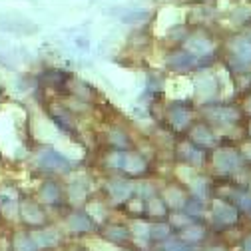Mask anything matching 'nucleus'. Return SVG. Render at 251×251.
<instances>
[{"mask_svg":"<svg viewBox=\"0 0 251 251\" xmlns=\"http://www.w3.org/2000/svg\"><path fill=\"white\" fill-rule=\"evenodd\" d=\"M245 110H247V112H249V114H251V98H249V100H247V104H245Z\"/></svg>","mask_w":251,"mask_h":251,"instance_id":"obj_27","label":"nucleus"},{"mask_svg":"<svg viewBox=\"0 0 251 251\" xmlns=\"http://www.w3.org/2000/svg\"><path fill=\"white\" fill-rule=\"evenodd\" d=\"M247 211H249V213H251V205H249V207H247Z\"/></svg>","mask_w":251,"mask_h":251,"instance_id":"obj_29","label":"nucleus"},{"mask_svg":"<svg viewBox=\"0 0 251 251\" xmlns=\"http://www.w3.org/2000/svg\"><path fill=\"white\" fill-rule=\"evenodd\" d=\"M183 209L187 215H201L203 213V207H201V201L196 198V200H190L183 203Z\"/></svg>","mask_w":251,"mask_h":251,"instance_id":"obj_20","label":"nucleus"},{"mask_svg":"<svg viewBox=\"0 0 251 251\" xmlns=\"http://www.w3.org/2000/svg\"><path fill=\"white\" fill-rule=\"evenodd\" d=\"M235 54L241 62L245 64H251V42L249 40H241L237 46H235Z\"/></svg>","mask_w":251,"mask_h":251,"instance_id":"obj_17","label":"nucleus"},{"mask_svg":"<svg viewBox=\"0 0 251 251\" xmlns=\"http://www.w3.org/2000/svg\"><path fill=\"white\" fill-rule=\"evenodd\" d=\"M134 235H136V239L146 241V239L150 237V227H148L144 222H136V224H134Z\"/></svg>","mask_w":251,"mask_h":251,"instance_id":"obj_23","label":"nucleus"},{"mask_svg":"<svg viewBox=\"0 0 251 251\" xmlns=\"http://www.w3.org/2000/svg\"><path fill=\"white\" fill-rule=\"evenodd\" d=\"M58 198H60V187H58V183H54V181H44L42 187H40V200H42L44 203H54V201H58Z\"/></svg>","mask_w":251,"mask_h":251,"instance_id":"obj_14","label":"nucleus"},{"mask_svg":"<svg viewBox=\"0 0 251 251\" xmlns=\"http://www.w3.org/2000/svg\"><path fill=\"white\" fill-rule=\"evenodd\" d=\"M68 227L74 229V231H90L94 227V222L90 219V215H86L82 211H76L68 217Z\"/></svg>","mask_w":251,"mask_h":251,"instance_id":"obj_10","label":"nucleus"},{"mask_svg":"<svg viewBox=\"0 0 251 251\" xmlns=\"http://www.w3.org/2000/svg\"><path fill=\"white\" fill-rule=\"evenodd\" d=\"M124 172H128L132 176H138V174H144L146 172V160L142 155H136V153H126V162H124Z\"/></svg>","mask_w":251,"mask_h":251,"instance_id":"obj_11","label":"nucleus"},{"mask_svg":"<svg viewBox=\"0 0 251 251\" xmlns=\"http://www.w3.org/2000/svg\"><path fill=\"white\" fill-rule=\"evenodd\" d=\"M164 251H187L181 241L176 239H164Z\"/></svg>","mask_w":251,"mask_h":251,"instance_id":"obj_25","label":"nucleus"},{"mask_svg":"<svg viewBox=\"0 0 251 251\" xmlns=\"http://www.w3.org/2000/svg\"><path fill=\"white\" fill-rule=\"evenodd\" d=\"M179 155H181L185 162L196 164V166H200L201 160H203V153H201V150H200L196 144H183V146L179 148Z\"/></svg>","mask_w":251,"mask_h":251,"instance_id":"obj_12","label":"nucleus"},{"mask_svg":"<svg viewBox=\"0 0 251 251\" xmlns=\"http://www.w3.org/2000/svg\"><path fill=\"white\" fill-rule=\"evenodd\" d=\"M243 249H245V251H251V237H247V239H245V243H243Z\"/></svg>","mask_w":251,"mask_h":251,"instance_id":"obj_26","label":"nucleus"},{"mask_svg":"<svg viewBox=\"0 0 251 251\" xmlns=\"http://www.w3.org/2000/svg\"><path fill=\"white\" fill-rule=\"evenodd\" d=\"M36 164L38 168H42L44 172H58V174H64V172H70L72 170V162L62 155L58 150L54 148H44L38 151L36 155Z\"/></svg>","mask_w":251,"mask_h":251,"instance_id":"obj_1","label":"nucleus"},{"mask_svg":"<svg viewBox=\"0 0 251 251\" xmlns=\"http://www.w3.org/2000/svg\"><path fill=\"white\" fill-rule=\"evenodd\" d=\"M148 207H150V213H151V215H164V213H166V203H164L160 198H153V196H151Z\"/></svg>","mask_w":251,"mask_h":251,"instance_id":"obj_19","label":"nucleus"},{"mask_svg":"<svg viewBox=\"0 0 251 251\" xmlns=\"http://www.w3.org/2000/svg\"><path fill=\"white\" fill-rule=\"evenodd\" d=\"M108 192H110L114 201H126L132 196V185L124 179H112L108 183Z\"/></svg>","mask_w":251,"mask_h":251,"instance_id":"obj_6","label":"nucleus"},{"mask_svg":"<svg viewBox=\"0 0 251 251\" xmlns=\"http://www.w3.org/2000/svg\"><path fill=\"white\" fill-rule=\"evenodd\" d=\"M112 14H116V18L122 20V22H126V24L142 22V20H146L150 16V12L144 10V8H126V6L124 8H114Z\"/></svg>","mask_w":251,"mask_h":251,"instance_id":"obj_5","label":"nucleus"},{"mask_svg":"<svg viewBox=\"0 0 251 251\" xmlns=\"http://www.w3.org/2000/svg\"><path fill=\"white\" fill-rule=\"evenodd\" d=\"M207 251H226L224 247H211V249H207Z\"/></svg>","mask_w":251,"mask_h":251,"instance_id":"obj_28","label":"nucleus"},{"mask_svg":"<svg viewBox=\"0 0 251 251\" xmlns=\"http://www.w3.org/2000/svg\"><path fill=\"white\" fill-rule=\"evenodd\" d=\"M36 247H50V245H56L58 243V233L54 229H40L32 235Z\"/></svg>","mask_w":251,"mask_h":251,"instance_id":"obj_13","label":"nucleus"},{"mask_svg":"<svg viewBox=\"0 0 251 251\" xmlns=\"http://www.w3.org/2000/svg\"><path fill=\"white\" fill-rule=\"evenodd\" d=\"M203 227H200V226H196V224H190V226H185L183 227V231H181V241H185V243H196V241H200L201 237H203Z\"/></svg>","mask_w":251,"mask_h":251,"instance_id":"obj_15","label":"nucleus"},{"mask_svg":"<svg viewBox=\"0 0 251 251\" xmlns=\"http://www.w3.org/2000/svg\"><path fill=\"white\" fill-rule=\"evenodd\" d=\"M110 140H112V144L114 146H118V148H124V146H128V138H126V134L124 132H112V136H110Z\"/></svg>","mask_w":251,"mask_h":251,"instance_id":"obj_24","label":"nucleus"},{"mask_svg":"<svg viewBox=\"0 0 251 251\" xmlns=\"http://www.w3.org/2000/svg\"><path fill=\"white\" fill-rule=\"evenodd\" d=\"M213 217L219 224H235L237 222V209L226 201H213Z\"/></svg>","mask_w":251,"mask_h":251,"instance_id":"obj_4","label":"nucleus"},{"mask_svg":"<svg viewBox=\"0 0 251 251\" xmlns=\"http://www.w3.org/2000/svg\"><path fill=\"white\" fill-rule=\"evenodd\" d=\"M190 120H192V114H190V110L183 108V106H174L170 110V124L174 126L176 130H183L185 126L190 124Z\"/></svg>","mask_w":251,"mask_h":251,"instance_id":"obj_8","label":"nucleus"},{"mask_svg":"<svg viewBox=\"0 0 251 251\" xmlns=\"http://www.w3.org/2000/svg\"><path fill=\"white\" fill-rule=\"evenodd\" d=\"M14 251H36V243H34V239H30L24 233H16Z\"/></svg>","mask_w":251,"mask_h":251,"instance_id":"obj_16","label":"nucleus"},{"mask_svg":"<svg viewBox=\"0 0 251 251\" xmlns=\"http://www.w3.org/2000/svg\"><path fill=\"white\" fill-rule=\"evenodd\" d=\"M18 211H20V215H22L24 222L30 224V226H42V224H44V211H42L40 205L34 203V201H30V200L20 201Z\"/></svg>","mask_w":251,"mask_h":251,"instance_id":"obj_3","label":"nucleus"},{"mask_svg":"<svg viewBox=\"0 0 251 251\" xmlns=\"http://www.w3.org/2000/svg\"><path fill=\"white\" fill-rule=\"evenodd\" d=\"M215 166L222 172H229L237 166V153L233 150H219L215 153Z\"/></svg>","mask_w":251,"mask_h":251,"instance_id":"obj_7","label":"nucleus"},{"mask_svg":"<svg viewBox=\"0 0 251 251\" xmlns=\"http://www.w3.org/2000/svg\"><path fill=\"white\" fill-rule=\"evenodd\" d=\"M166 64H168V68H172V70L183 72V70L194 68V64H196V56H194L190 50H187V48H177V50H174V52L168 56Z\"/></svg>","mask_w":251,"mask_h":251,"instance_id":"obj_2","label":"nucleus"},{"mask_svg":"<svg viewBox=\"0 0 251 251\" xmlns=\"http://www.w3.org/2000/svg\"><path fill=\"white\" fill-rule=\"evenodd\" d=\"M86 198V187L84 185H80V183H72L70 185V200L72 201H82Z\"/></svg>","mask_w":251,"mask_h":251,"instance_id":"obj_22","label":"nucleus"},{"mask_svg":"<svg viewBox=\"0 0 251 251\" xmlns=\"http://www.w3.org/2000/svg\"><path fill=\"white\" fill-rule=\"evenodd\" d=\"M192 140L198 148H209L215 144V138L211 134V130L207 128V126H196V128L192 130Z\"/></svg>","mask_w":251,"mask_h":251,"instance_id":"obj_9","label":"nucleus"},{"mask_svg":"<svg viewBox=\"0 0 251 251\" xmlns=\"http://www.w3.org/2000/svg\"><path fill=\"white\" fill-rule=\"evenodd\" d=\"M106 237L114 239V241H124V239H128V229H124V227H108L106 229Z\"/></svg>","mask_w":251,"mask_h":251,"instance_id":"obj_21","label":"nucleus"},{"mask_svg":"<svg viewBox=\"0 0 251 251\" xmlns=\"http://www.w3.org/2000/svg\"><path fill=\"white\" fill-rule=\"evenodd\" d=\"M170 235V227L166 224H155L150 227V237L151 239H168Z\"/></svg>","mask_w":251,"mask_h":251,"instance_id":"obj_18","label":"nucleus"}]
</instances>
